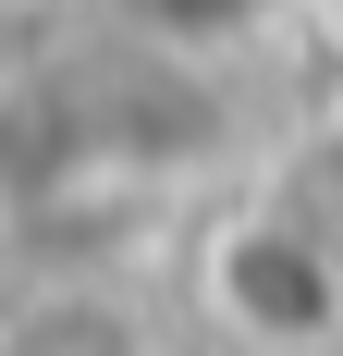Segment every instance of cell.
Instances as JSON below:
<instances>
[{
  "instance_id": "cell-1",
  "label": "cell",
  "mask_w": 343,
  "mask_h": 356,
  "mask_svg": "<svg viewBox=\"0 0 343 356\" xmlns=\"http://www.w3.org/2000/svg\"><path fill=\"white\" fill-rule=\"evenodd\" d=\"M208 320L258 356H343V221L245 209L208 234Z\"/></svg>"
},
{
  "instance_id": "cell-2",
  "label": "cell",
  "mask_w": 343,
  "mask_h": 356,
  "mask_svg": "<svg viewBox=\"0 0 343 356\" xmlns=\"http://www.w3.org/2000/svg\"><path fill=\"white\" fill-rule=\"evenodd\" d=\"M0 356H147V332L123 307H99V295H49V307H25L0 332Z\"/></svg>"
},
{
  "instance_id": "cell-3",
  "label": "cell",
  "mask_w": 343,
  "mask_h": 356,
  "mask_svg": "<svg viewBox=\"0 0 343 356\" xmlns=\"http://www.w3.org/2000/svg\"><path fill=\"white\" fill-rule=\"evenodd\" d=\"M282 0H123V25L160 37V49H233V37H258Z\"/></svg>"
},
{
  "instance_id": "cell-4",
  "label": "cell",
  "mask_w": 343,
  "mask_h": 356,
  "mask_svg": "<svg viewBox=\"0 0 343 356\" xmlns=\"http://www.w3.org/2000/svg\"><path fill=\"white\" fill-rule=\"evenodd\" d=\"M331 209H343V147H331Z\"/></svg>"
},
{
  "instance_id": "cell-5",
  "label": "cell",
  "mask_w": 343,
  "mask_h": 356,
  "mask_svg": "<svg viewBox=\"0 0 343 356\" xmlns=\"http://www.w3.org/2000/svg\"><path fill=\"white\" fill-rule=\"evenodd\" d=\"M319 13H331V25H343V0H319Z\"/></svg>"
}]
</instances>
